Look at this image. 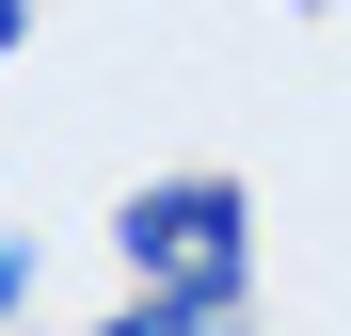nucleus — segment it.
Returning a JSON list of instances; mask_svg holds the SVG:
<instances>
[{"mask_svg": "<svg viewBox=\"0 0 351 336\" xmlns=\"http://www.w3.org/2000/svg\"><path fill=\"white\" fill-rule=\"evenodd\" d=\"M112 256H128V289H160V304L240 320V289H256V192L240 177H144L112 208Z\"/></svg>", "mask_w": 351, "mask_h": 336, "instance_id": "nucleus-1", "label": "nucleus"}, {"mask_svg": "<svg viewBox=\"0 0 351 336\" xmlns=\"http://www.w3.org/2000/svg\"><path fill=\"white\" fill-rule=\"evenodd\" d=\"M96 336H240V320H192V304H160V289H144V304H112Z\"/></svg>", "mask_w": 351, "mask_h": 336, "instance_id": "nucleus-2", "label": "nucleus"}, {"mask_svg": "<svg viewBox=\"0 0 351 336\" xmlns=\"http://www.w3.org/2000/svg\"><path fill=\"white\" fill-rule=\"evenodd\" d=\"M32 304V240H0V320H16Z\"/></svg>", "mask_w": 351, "mask_h": 336, "instance_id": "nucleus-3", "label": "nucleus"}, {"mask_svg": "<svg viewBox=\"0 0 351 336\" xmlns=\"http://www.w3.org/2000/svg\"><path fill=\"white\" fill-rule=\"evenodd\" d=\"M16 48H32V0H0V65H16Z\"/></svg>", "mask_w": 351, "mask_h": 336, "instance_id": "nucleus-4", "label": "nucleus"}]
</instances>
